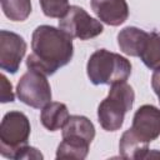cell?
<instances>
[{
  "label": "cell",
  "mask_w": 160,
  "mask_h": 160,
  "mask_svg": "<svg viewBox=\"0 0 160 160\" xmlns=\"http://www.w3.org/2000/svg\"><path fill=\"white\" fill-rule=\"evenodd\" d=\"M70 116L66 105L58 101H50L49 104H46L40 114L41 124L49 131H56L64 128Z\"/></svg>",
  "instance_id": "cell-13"
},
{
  "label": "cell",
  "mask_w": 160,
  "mask_h": 160,
  "mask_svg": "<svg viewBox=\"0 0 160 160\" xmlns=\"http://www.w3.org/2000/svg\"><path fill=\"white\" fill-rule=\"evenodd\" d=\"M130 129L144 141H154L160 135V109L154 105L140 106L132 118Z\"/></svg>",
  "instance_id": "cell-8"
},
{
  "label": "cell",
  "mask_w": 160,
  "mask_h": 160,
  "mask_svg": "<svg viewBox=\"0 0 160 160\" xmlns=\"http://www.w3.org/2000/svg\"><path fill=\"white\" fill-rule=\"evenodd\" d=\"M59 29L65 31L71 38L89 40L100 35L104 30L102 24L91 18L82 8L72 5L68 9L64 16L59 20Z\"/></svg>",
  "instance_id": "cell-6"
},
{
  "label": "cell",
  "mask_w": 160,
  "mask_h": 160,
  "mask_svg": "<svg viewBox=\"0 0 160 160\" xmlns=\"http://www.w3.org/2000/svg\"><path fill=\"white\" fill-rule=\"evenodd\" d=\"M44 15L48 18H61L68 11L69 0H39Z\"/></svg>",
  "instance_id": "cell-17"
},
{
  "label": "cell",
  "mask_w": 160,
  "mask_h": 160,
  "mask_svg": "<svg viewBox=\"0 0 160 160\" xmlns=\"http://www.w3.org/2000/svg\"><path fill=\"white\" fill-rule=\"evenodd\" d=\"M141 61L151 70L160 69V35L150 32L139 55Z\"/></svg>",
  "instance_id": "cell-14"
},
{
  "label": "cell",
  "mask_w": 160,
  "mask_h": 160,
  "mask_svg": "<svg viewBox=\"0 0 160 160\" xmlns=\"http://www.w3.org/2000/svg\"><path fill=\"white\" fill-rule=\"evenodd\" d=\"M86 72L94 85H112L128 80L131 74V64L116 52L100 49L91 54Z\"/></svg>",
  "instance_id": "cell-2"
},
{
  "label": "cell",
  "mask_w": 160,
  "mask_h": 160,
  "mask_svg": "<svg viewBox=\"0 0 160 160\" xmlns=\"http://www.w3.org/2000/svg\"><path fill=\"white\" fill-rule=\"evenodd\" d=\"M90 144L72 139H62L56 150V159H78L82 160L88 156Z\"/></svg>",
  "instance_id": "cell-15"
},
{
  "label": "cell",
  "mask_w": 160,
  "mask_h": 160,
  "mask_svg": "<svg viewBox=\"0 0 160 160\" xmlns=\"http://www.w3.org/2000/svg\"><path fill=\"white\" fill-rule=\"evenodd\" d=\"M42 158H44L42 154L38 149H35L32 146H29V145H25V146H22L18 150L14 159L20 160V159H42Z\"/></svg>",
  "instance_id": "cell-19"
},
{
  "label": "cell",
  "mask_w": 160,
  "mask_h": 160,
  "mask_svg": "<svg viewBox=\"0 0 160 160\" xmlns=\"http://www.w3.org/2000/svg\"><path fill=\"white\" fill-rule=\"evenodd\" d=\"M149 32L135 26H128L118 34V45L120 50L129 56H139Z\"/></svg>",
  "instance_id": "cell-11"
},
{
  "label": "cell",
  "mask_w": 160,
  "mask_h": 160,
  "mask_svg": "<svg viewBox=\"0 0 160 160\" xmlns=\"http://www.w3.org/2000/svg\"><path fill=\"white\" fill-rule=\"evenodd\" d=\"M91 9L95 15L110 26H119L129 16L126 0H91Z\"/></svg>",
  "instance_id": "cell-9"
},
{
  "label": "cell",
  "mask_w": 160,
  "mask_h": 160,
  "mask_svg": "<svg viewBox=\"0 0 160 160\" xmlns=\"http://www.w3.org/2000/svg\"><path fill=\"white\" fill-rule=\"evenodd\" d=\"M26 51L25 40L8 30L0 31V68L10 74H15Z\"/></svg>",
  "instance_id": "cell-7"
},
{
  "label": "cell",
  "mask_w": 160,
  "mask_h": 160,
  "mask_svg": "<svg viewBox=\"0 0 160 160\" xmlns=\"http://www.w3.org/2000/svg\"><path fill=\"white\" fill-rule=\"evenodd\" d=\"M0 99H1V102H11L14 101V92H12V86H11V82L6 79V76L2 74L0 76Z\"/></svg>",
  "instance_id": "cell-18"
},
{
  "label": "cell",
  "mask_w": 160,
  "mask_h": 160,
  "mask_svg": "<svg viewBox=\"0 0 160 160\" xmlns=\"http://www.w3.org/2000/svg\"><path fill=\"white\" fill-rule=\"evenodd\" d=\"M16 95L21 102L31 108H44L51 100V88L46 75L29 69L16 85Z\"/></svg>",
  "instance_id": "cell-5"
},
{
  "label": "cell",
  "mask_w": 160,
  "mask_h": 160,
  "mask_svg": "<svg viewBox=\"0 0 160 160\" xmlns=\"http://www.w3.org/2000/svg\"><path fill=\"white\" fill-rule=\"evenodd\" d=\"M95 138L94 124L81 115H72L68 119L62 128V139H72L78 141H84L91 144Z\"/></svg>",
  "instance_id": "cell-10"
},
{
  "label": "cell",
  "mask_w": 160,
  "mask_h": 160,
  "mask_svg": "<svg viewBox=\"0 0 160 160\" xmlns=\"http://www.w3.org/2000/svg\"><path fill=\"white\" fill-rule=\"evenodd\" d=\"M151 86L159 99V102H160V69L154 70V74L151 76Z\"/></svg>",
  "instance_id": "cell-20"
},
{
  "label": "cell",
  "mask_w": 160,
  "mask_h": 160,
  "mask_svg": "<svg viewBox=\"0 0 160 160\" xmlns=\"http://www.w3.org/2000/svg\"><path fill=\"white\" fill-rule=\"evenodd\" d=\"M5 16L12 21H24L31 12L30 0H1Z\"/></svg>",
  "instance_id": "cell-16"
},
{
  "label": "cell",
  "mask_w": 160,
  "mask_h": 160,
  "mask_svg": "<svg viewBox=\"0 0 160 160\" xmlns=\"http://www.w3.org/2000/svg\"><path fill=\"white\" fill-rule=\"evenodd\" d=\"M110 86L108 96L99 104L98 119L104 130L116 131L122 126L125 114L132 108L135 92L126 81Z\"/></svg>",
  "instance_id": "cell-3"
},
{
  "label": "cell",
  "mask_w": 160,
  "mask_h": 160,
  "mask_svg": "<svg viewBox=\"0 0 160 160\" xmlns=\"http://www.w3.org/2000/svg\"><path fill=\"white\" fill-rule=\"evenodd\" d=\"M32 52L26 59L28 69L52 75L70 62L74 55L72 38L50 25L38 26L31 36Z\"/></svg>",
  "instance_id": "cell-1"
},
{
  "label": "cell",
  "mask_w": 160,
  "mask_h": 160,
  "mask_svg": "<svg viewBox=\"0 0 160 160\" xmlns=\"http://www.w3.org/2000/svg\"><path fill=\"white\" fill-rule=\"evenodd\" d=\"M119 151L121 158L124 159H146V155L149 152V142L140 139L131 129H129L120 138Z\"/></svg>",
  "instance_id": "cell-12"
},
{
  "label": "cell",
  "mask_w": 160,
  "mask_h": 160,
  "mask_svg": "<svg viewBox=\"0 0 160 160\" xmlns=\"http://www.w3.org/2000/svg\"><path fill=\"white\" fill-rule=\"evenodd\" d=\"M30 130V121L24 112H6L0 125V154L4 158L14 159L18 150L28 145Z\"/></svg>",
  "instance_id": "cell-4"
}]
</instances>
